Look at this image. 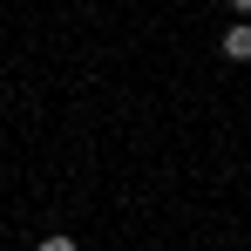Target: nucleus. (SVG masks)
I'll use <instances>...</instances> for the list:
<instances>
[{
  "label": "nucleus",
  "mask_w": 251,
  "mask_h": 251,
  "mask_svg": "<svg viewBox=\"0 0 251 251\" xmlns=\"http://www.w3.org/2000/svg\"><path fill=\"white\" fill-rule=\"evenodd\" d=\"M231 14H251V0H231Z\"/></svg>",
  "instance_id": "obj_3"
},
{
  "label": "nucleus",
  "mask_w": 251,
  "mask_h": 251,
  "mask_svg": "<svg viewBox=\"0 0 251 251\" xmlns=\"http://www.w3.org/2000/svg\"><path fill=\"white\" fill-rule=\"evenodd\" d=\"M217 54L245 68V61H251V21H231V27H224V41H217Z\"/></svg>",
  "instance_id": "obj_1"
},
{
  "label": "nucleus",
  "mask_w": 251,
  "mask_h": 251,
  "mask_svg": "<svg viewBox=\"0 0 251 251\" xmlns=\"http://www.w3.org/2000/svg\"><path fill=\"white\" fill-rule=\"evenodd\" d=\"M41 251H75V238H41Z\"/></svg>",
  "instance_id": "obj_2"
}]
</instances>
